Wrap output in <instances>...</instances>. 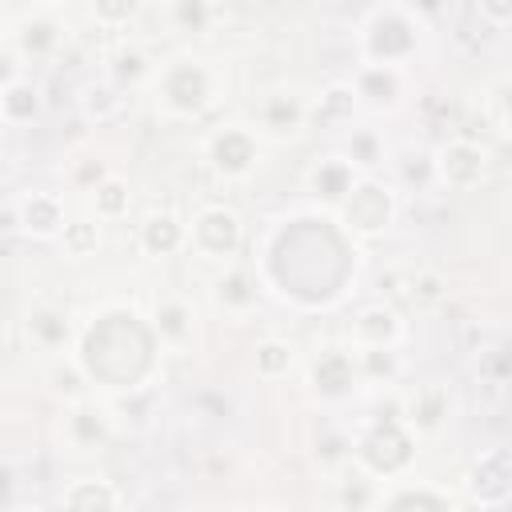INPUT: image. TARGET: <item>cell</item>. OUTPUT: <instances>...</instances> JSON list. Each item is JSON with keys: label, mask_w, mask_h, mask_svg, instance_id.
<instances>
[{"label": "cell", "mask_w": 512, "mask_h": 512, "mask_svg": "<svg viewBox=\"0 0 512 512\" xmlns=\"http://www.w3.org/2000/svg\"><path fill=\"white\" fill-rule=\"evenodd\" d=\"M416 40H420L416 24L404 12L384 8L364 28V56H368V64H396L400 68L416 52Z\"/></svg>", "instance_id": "obj_1"}, {"label": "cell", "mask_w": 512, "mask_h": 512, "mask_svg": "<svg viewBox=\"0 0 512 512\" xmlns=\"http://www.w3.org/2000/svg\"><path fill=\"white\" fill-rule=\"evenodd\" d=\"M356 456H360V464H364L368 472H376V476H396V472H404V468L412 464V436H408V428H404L396 416L376 420L372 432L356 444Z\"/></svg>", "instance_id": "obj_2"}, {"label": "cell", "mask_w": 512, "mask_h": 512, "mask_svg": "<svg viewBox=\"0 0 512 512\" xmlns=\"http://www.w3.org/2000/svg\"><path fill=\"white\" fill-rule=\"evenodd\" d=\"M212 100V76L196 60H176L160 72V104L172 116H196Z\"/></svg>", "instance_id": "obj_3"}, {"label": "cell", "mask_w": 512, "mask_h": 512, "mask_svg": "<svg viewBox=\"0 0 512 512\" xmlns=\"http://www.w3.org/2000/svg\"><path fill=\"white\" fill-rule=\"evenodd\" d=\"M240 240H244L240 216H236L232 208H224V204H212V208L196 212V220H192V228H188V244H192L204 260H228V256H236Z\"/></svg>", "instance_id": "obj_4"}, {"label": "cell", "mask_w": 512, "mask_h": 512, "mask_svg": "<svg viewBox=\"0 0 512 512\" xmlns=\"http://www.w3.org/2000/svg\"><path fill=\"white\" fill-rule=\"evenodd\" d=\"M344 212V224L356 232V236H380L388 224H392V212H396V200L384 184L376 180H356V188L344 196L340 204Z\"/></svg>", "instance_id": "obj_5"}, {"label": "cell", "mask_w": 512, "mask_h": 512, "mask_svg": "<svg viewBox=\"0 0 512 512\" xmlns=\"http://www.w3.org/2000/svg\"><path fill=\"white\" fill-rule=\"evenodd\" d=\"M256 136L248 132V128H240V124H228V128H220L212 140H208V164L220 172V176H232V180H240V176H248L252 172V164H256Z\"/></svg>", "instance_id": "obj_6"}, {"label": "cell", "mask_w": 512, "mask_h": 512, "mask_svg": "<svg viewBox=\"0 0 512 512\" xmlns=\"http://www.w3.org/2000/svg\"><path fill=\"white\" fill-rule=\"evenodd\" d=\"M468 496L476 504H504L512 496V456L492 448L468 468Z\"/></svg>", "instance_id": "obj_7"}, {"label": "cell", "mask_w": 512, "mask_h": 512, "mask_svg": "<svg viewBox=\"0 0 512 512\" xmlns=\"http://www.w3.org/2000/svg\"><path fill=\"white\" fill-rule=\"evenodd\" d=\"M432 168L448 188H476L484 180V148L472 140H452L436 152Z\"/></svg>", "instance_id": "obj_8"}, {"label": "cell", "mask_w": 512, "mask_h": 512, "mask_svg": "<svg viewBox=\"0 0 512 512\" xmlns=\"http://www.w3.org/2000/svg\"><path fill=\"white\" fill-rule=\"evenodd\" d=\"M356 376H360L356 360H352L348 352H336V348H328V352L312 364V388H316L320 396H328V400L348 396V392L356 388Z\"/></svg>", "instance_id": "obj_9"}, {"label": "cell", "mask_w": 512, "mask_h": 512, "mask_svg": "<svg viewBox=\"0 0 512 512\" xmlns=\"http://www.w3.org/2000/svg\"><path fill=\"white\" fill-rule=\"evenodd\" d=\"M16 228H24V232L36 236V240L60 236V232H64V208H60V200L48 196V192L28 196L24 204H16Z\"/></svg>", "instance_id": "obj_10"}, {"label": "cell", "mask_w": 512, "mask_h": 512, "mask_svg": "<svg viewBox=\"0 0 512 512\" xmlns=\"http://www.w3.org/2000/svg\"><path fill=\"white\" fill-rule=\"evenodd\" d=\"M308 188H312L320 200H328V204H344V196L356 188V168H352V160H344V156L320 160V164L312 168V176H308Z\"/></svg>", "instance_id": "obj_11"}, {"label": "cell", "mask_w": 512, "mask_h": 512, "mask_svg": "<svg viewBox=\"0 0 512 512\" xmlns=\"http://www.w3.org/2000/svg\"><path fill=\"white\" fill-rule=\"evenodd\" d=\"M188 244V228L172 216V212H152L148 220H144V228H140V248L148 252V256H172V252H180Z\"/></svg>", "instance_id": "obj_12"}, {"label": "cell", "mask_w": 512, "mask_h": 512, "mask_svg": "<svg viewBox=\"0 0 512 512\" xmlns=\"http://www.w3.org/2000/svg\"><path fill=\"white\" fill-rule=\"evenodd\" d=\"M356 96H364L376 108L396 104V96H400V68L396 64H364L360 76H356Z\"/></svg>", "instance_id": "obj_13"}, {"label": "cell", "mask_w": 512, "mask_h": 512, "mask_svg": "<svg viewBox=\"0 0 512 512\" xmlns=\"http://www.w3.org/2000/svg\"><path fill=\"white\" fill-rule=\"evenodd\" d=\"M352 328H356V340H360L364 348H388V344L400 336V320H396V312L384 308V304L364 308Z\"/></svg>", "instance_id": "obj_14"}, {"label": "cell", "mask_w": 512, "mask_h": 512, "mask_svg": "<svg viewBox=\"0 0 512 512\" xmlns=\"http://www.w3.org/2000/svg\"><path fill=\"white\" fill-rule=\"evenodd\" d=\"M36 112H40L36 88H32L28 80L8 76V80H4V92H0V116H4V124H28Z\"/></svg>", "instance_id": "obj_15"}, {"label": "cell", "mask_w": 512, "mask_h": 512, "mask_svg": "<svg viewBox=\"0 0 512 512\" xmlns=\"http://www.w3.org/2000/svg\"><path fill=\"white\" fill-rule=\"evenodd\" d=\"M156 336L160 340H168V344H188V336H192V312H188V304L184 300H176V296H164V300H156Z\"/></svg>", "instance_id": "obj_16"}, {"label": "cell", "mask_w": 512, "mask_h": 512, "mask_svg": "<svg viewBox=\"0 0 512 512\" xmlns=\"http://www.w3.org/2000/svg\"><path fill=\"white\" fill-rule=\"evenodd\" d=\"M28 336L36 344H44V348H64V340H68V316L56 312V308H36L28 316Z\"/></svg>", "instance_id": "obj_17"}, {"label": "cell", "mask_w": 512, "mask_h": 512, "mask_svg": "<svg viewBox=\"0 0 512 512\" xmlns=\"http://www.w3.org/2000/svg\"><path fill=\"white\" fill-rule=\"evenodd\" d=\"M64 508H116L120 504V492L108 488L104 480H80L72 484L64 496H60Z\"/></svg>", "instance_id": "obj_18"}, {"label": "cell", "mask_w": 512, "mask_h": 512, "mask_svg": "<svg viewBox=\"0 0 512 512\" xmlns=\"http://www.w3.org/2000/svg\"><path fill=\"white\" fill-rule=\"evenodd\" d=\"M56 40H60V28L52 20H24L16 32V44L24 56H44L48 48H56Z\"/></svg>", "instance_id": "obj_19"}, {"label": "cell", "mask_w": 512, "mask_h": 512, "mask_svg": "<svg viewBox=\"0 0 512 512\" xmlns=\"http://www.w3.org/2000/svg\"><path fill=\"white\" fill-rule=\"evenodd\" d=\"M260 120H264V128H272V132H296L300 124H304V108L292 100V96H272L268 104H264V112H260Z\"/></svg>", "instance_id": "obj_20"}, {"label": "cell", "mask_w": 512, "mask_h": 512, "mask_svg": "<svg viewBox=\"0 0 512 512\" xmlns=\"http://www.w3.org/2000/svg\"><path fill=\"white\" fill-rule=\"evenodd\" d=\"M352 108H356V88H348V84H332V88L320 96L316 116H320V124H340V120L352 116Z\"/></svg>", "instance_id": "obj_21"}, {"label": "cell", "mask_w": 512, "mask_h": 512, "mask_svg": "<svg viewBox=\"0 0 512 512\" xmlns=\"http://www.w3.org/2000/svg\"><path fill=\"white\" fill-rule=\"evenodd\" d=\"M96 216H124L128 212V188H124V180H116V176H104L96 188Z\"/></svg>", "instance_id": "obj_22"}, {"label": "cell", "mask_w": 512, "mask_h": 512, "mask_svg": "<svg viewBox=\"0 0 512 512\" xmlns=\"http://www.w3.org/2000/svg\"><path fill=\"white\" fill-rule=\"evenodd\" d=\"M288 368H292V348H288L284 340H264V344L256 348V372H260V376L276 380V376H284Z\"/></svg>", "instance_id": "obj_23"}, {"label": "cell", "mask_w": 512, "mask_h": 512, "mask_svg": "<svg viewBox=\"0 0 512 512\" xmlns=\"http://www.w3.org/2000/svg\"><path fill=\"white\" fill-rule=\"evenodd\" d=\"M64 248L72 252V256H88V252H96V244H100V224L96 220H72V224H64Z\"/></svg>", "instance_id": "obj_24"}, {"label": "cell", "mask_w": 512, "mask_h": 512, "mask_svg": "<svg viewBox=\"0 0 512 512\" xmlns=\"http://www.w3.org/2000/svg\"><path fill=\"white\" fill-rule=\"evenodd\" d=\"M140 0H92V16L100 24H128L136 16Z\"/></svg>", "instance_id": "obj_25"}, {"label": "cell", "mask_w": 512, "mask_h": 512, "mask_svg": "<svg viewBox=\"0 0 512 512\" xmlns=\"http://www.w3.org/2000/svg\"><path fill=\"white\" fill-rule=\"evenodd\" d=\"M216 296L220 304H248L252 300V288H248V276L244 272H228L216 280Z\"/></svg>", "instance_id": "obj_26"}, {"label": "cell", "mask_w": 512, "mask_h": 512, "mask_svg": "<svg viewBox=\"0 0 512 512\" xmlns=\"http://www.w3.org/2000/svg\"><path fill=\"white\" fill-rule=\"evenodd\" d=\"M440 408H444V396L432 388V392H424V396L412 404V416H408V420H412L416 428H432V424L440 420Z\"/></svg>", "instance_id": "obj_27"}, {"label": "cell", "mask_w": 512, "mask_h": 512, "mask_svg": "<svg viewBox=\"0 0 512 512\" xmlns=\"http://www.w3.org/2000/svg\"><path fill=\"white\" fill-rule=\"evenodd\" d=\"M72 428L80 432V444H100L104 440V420L92 408H76L72 412Z\"/></svg>", "instance_id": "obj_28"}, {"label": "cell", "mask_w": 512, "mask_h": 512, "mask_svg": "<svg viewBox=\"0 0 512 512\" xmlns=\"http://www.w3.org/2000/svg\"><path fill=\"white\" fill-rule=\"evenodd\" d=\"M388 504L392 508H448L452 500L448 496H440V492H396V496H388Z\"/></svg>", "instance_id": "obj_29"}, {"label": "cell", "mask_w": 512, "mask_h": 512, "mask_svg": "<svg viewBox=\"0 0 512 512\" xmlns=\"http://www.w3.org/2000/svg\"><path fill=\"white\" fill-rule=\"evenodd\" d=\"M176 20L184 28H204L208 24V0H176Z\"/></svg>", "instance_id": "obj_30"}, {"label": "cell", "mask_w": 512, "mask_h": 512, "mask_svg": "<svg viewBox=\"0 0 512 512\" xmlns=\"http://www.w3.org/2000/svg\"><path fill=\"white\" fill-rule=\"evenodd\" d=\"M380 160V144L372 132H356L352 136V164H376Z\"/></svg>", "instance_id": "obj_31"}, {"label": "cell", "mask_w": 512, "mask_h": 512, "mask_svg": "<svg viewBox=\"0 0 512 512\" xmlns=\"http://www.w3.org/2000/svg\"><path fill=\"white\" fill-rule=\"evenodd\" d=\"M496 124H500V132L512 140V80H504V84L496 88Z\"/></svg>", "instance_id": "obj_32"}, {"label": "cell", "mask_w": 512, "mask_h": 512, "mask_svg": "<svg viewBox=\"0 0 512 512\" xmlns=\"http://www.w3.org/2000/svg\"><path fill=\"white\" fill-rule=\"evenodd\" d=\"M84 372H88V368H84ZM84 372H80L76 364L68 368V376H64V368H56V372H52V384H56V392H68V396H76V392H80V384H84Z\"/></svg>", "instance_id": "obj_33"}, {"label": "cell", "mask_w": 512, "mask_h": 512, "mask_svg": "<svg viewBox=\"0 0 512 512\" xmlns=\"http://www.w3.org/2000/svg\"><path fill=\"white\" fill-rule=\"evenodd\" d=\"M140 72H144V60H140L136 52H120V56H116V76H120V80H136Z\"/></svg>", "instance_id": "obj_34"}, {"label": "cell", "mask_w": 512, "mask_h": 512, "mask_svg": "<svg viewBox=\"0 0 512 512\" xmlns=\"http://www.w3.org/2000/svg\"><path fill=\"white\" fill-rule=\"evenodd\" d=\"M480 12H484L492 24H508V20H512V0H480Z\"/></svg>", "instance_id": "obj_35"}, {"label": "cell", "mask_w": 512, "mask_h": 512, "mask_svg": "<svg viewBox=\"0 0 512 512\" xmlns=\"http://www.w3.org/2000/svg\"><path fill=\"white\" fill-rule=\"evenodd\" d=\"M104 176H108V172H104V164H96V160L84 164V168H76V180H80V184H92V188H96Z\"/></svg>", "instance_id": "obj_36"}, {"label": "cell", "mask_w": 512, "mask_h": 512, "mask_svg": "<svg viewBox=\"0 0 512 512\" xmlns=\"http://www.w3.org/2000/svg\"><path fill=\"white\" fill-rule=\"evenodd\" d=\"M40 4H60V0H40Z\"/></svg>", "instance_id": "obj_37"}]
</instances>
